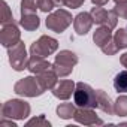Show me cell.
<instances>
[{"mask_svg": "<svg viewBox=\"0 0 127 127\" xmlns=\"http://www.w3.org/2000/svg\"><path fill=\"white\" fill-rule=\"evenodd\" d=\"M36 76H37V79H39V82H40V85L43 87L45 91H46V90H52V88L57 85L58 75L55 73V70H54L52 67L48 69V70H45V72H42V73H37Z\"/></svg>", "mask_w": 127, "mask_h": 127, "instance_id": "cell-15", "label": "cell"}, {"mask_svg": "<svg viewBox=\"0 0 127 127\" xmlns=\"http://www.w3.org/2000/svg\"><path fill=\"white\" fill-rule=\"evenodd\" d=\"M78 63V55L69 49H63L55 55V61L52 64V69L58 75V78L69 76L73 70V67Z\"/></svg>", "mask_w": 127, "mask_h": 127, "instance_id": "cell-1", "label": "cell"}, {"mask_svg": "<svg viewBox=\"0 0 127 127\" xmlns=\"http://www.w3.org/2000/svg\"><path fill=\"white\" fill-rule=\"evenodd\" d=\"M72 15L70 12L64 11V9H58L52 14L48 15L46 18V27L51 30V32H55V33H63L70 24H72Z\"/></svg>", "mask_w": 127, "mask_h": 127, "instance_id": "cell-7", "label": "cell"}, {"mask_svg": "<svg viewBox=\"0 0 127 127\" xmlns=\"http://www.w3.org/2000/svg\"><path fill=\"white\" fill-rule=\"evenodd\" d=\"M32 126H42V127H49L51 123L45 118V115H39L36 118H32L26 123V127H32Z\"/></svg>", "mask_w": 127, "mask_h": 127, "instance_id": "cell-24", "label": "cell"}, {"mask_svg": "<svg viewBox=\"0 0 127 127\" xmlns=\"http://www.w3.org/2000/svg\"><path fill=\"white\" fill-rule=\"evenodd\" d=\"M0 127H17V124L14 121H8L6 118H2V121H0Z\"/></svg>", "mask_w": 127, "mask_h": 127, "instance_id": "cell-28", "label": "cell"}, {"mask_svg": "<svg viewBox=\"0 0 127 127\" xmlns=\"http://www.w3.org/2000/svg\"><path fill=\"white\" fill-rule=\"evenodd\" d=\"M91 17H93V21L99 26H105L111 30H114L117 27V23H118V14L115 9H111V11H106L103 9L102 6H96L91 9Z\"/></svg>", "mask_w": 127, "mask_h": 127, "instance_id": "cell-9", "label": "cell"}, {"mask_svg": "<svg viewBox=\"0 0 127 127\" xmlns=\"http://www.w3.org/2000/svg\"><path fill=\"white\" fill-rule=\"evenodd\" d=\"M73 102L79 108H97V94L96 90H93L88 84L78 82L75 93H73Z\"/></svg>", "mask_w": 127, "mask_h": 127, "instance_id": "cell-3", "label": "cell"}, {"mask_svg": "<svg viewBox=\"0 0 127 127\" xmlns=\"http://www.w3.org/2000/svg\"><path fill=\"white\" fill-rule=\"evenodd\" d=\"M75 88H76V84L72 79H63L57 82V85L52 88V94L60 100H67L75 93Z\"/></svg>", "mask_w": 127, "mask_h": 127, "instance_id": "cell-12", "label": "cell"}, {"mask_svg": "<svg viewBox=\"0 0 127 127\" xmlns=\"http://www.w3.org/2000/svg\"><path fill=\"white\" fill-rule=\"evenodd\" d=\"M93 17H91V14H88V12H81V14H78L75 18H73V29H75V32L79 34V36H84V34H87L88 32H90V29L93 27Z\"/></svg>", "mask_w": 127, "mask_h": 127, "instance_id": "cell-13", "label": "cell"}, {"mask_svg": "<svg viewBox=\"0 0 127 127\" xmlns=\"http://www.w3.org/2000/svg\"><path fill=\"white\" fill-rule=\"evenodd\" d=\"M30 105L20 99H12L3 103L2 106V117L9 120H24L30 115Z\"/></svg>", "mask_w": 127, "mask_h": 127, "instance_id": "cell-2", "label": "cell"}, {"mask_svg": "<svg viewBox=\"0 0 127 127\" xmlns=\"http://www.w3.org/2000/svg\"><path fill=\"white\" fill-rule=\"evenodd\" d=\"M93 40L106 55H115L117 51H118V46H117V43L114 40V36H112V30L105 27V26H100L94 32Z\"/></svg>", "mask_w": 127, "mask_h": 127, "instance_id": "cell-4", "label": "cell"}, {"mask_svg": "<svg viewBox=\"0 0 127 127\" xmlns=\"http://www.w3.org/2000/svg\"><path fill=\"white\" fill-rule=\"evenodd\" d=\"M51 67H52V64L49 61H46L43 57H33L32 55L29 58V61H27V69L34 75L42 73V72H45V70H48Z\"/></svg>", "mask_w": 127, "mask_h": 127, "instance_id": "cell-14", "label": "cell"}, {"mask_svg": "<svg viewBox=\"0 0 127 127\" xmlns=\"http://www.w3.org/2000/svg\"><path fill=\"white\" fill-rule=\"evenodd\" d=\"M39 9V0H21V15L34 14Z\"/></svg>", "mask_w": 127, "mask_h": 127, "instance_id": "cell-22", "label": "cell"}, {"mask_svg": "<svg viewBox=\"0 0 127 127\" xmlns=\"http://www.w3.org/2000/svg\"><path fill=\"white\" fill-rule=\"evenodd\" d=\"M75 121L84 126H102L103 120L96 115V112L91 108H79L75 112Z\"/></svg>", "mask_w": 127, "mask_h": 127, "instance_id": "cell-11", "label": "cell"}, {"mask_svg": "<svg viewBox=\"0 0 127 127\" xmlns=\"http://www.w3.org/2000/svg\"><path fill=\"white\" fill-rule=\"evenodd\" d=\"M54 6H55L54 0H39V9L42 12H45V14L51 12L54 9Z\"/></svg>", "mask_w": 127, "mask_h": 127, "instance_id": "cell-25", "label": "cell"}, {"mask_svg": "<svg viewBox=\"0 0 127 127\" xmlns=\"http://www.w3.org/2000/svg\"><path fill=\"white\" fill-rule=\"evenodd\" d=\"M115 11L118 14V17L127 20V2L126 3H120V5H115Z\"/></svg>", "mask_w": 127, "mask_h": 127, "instance_id": "cell-26", "label": "cell"}, {"mask_svg": "<svg viewBox=\"0 0 127 127\" xmlns=\"http://www.w3.org/2000/svg\"><path fill=\"white\" fill-rule=\"evenodd\" d=\"M93 2V5H96V6H105L109 0H91Z\"/></svg>", "mask_w": 127, "mask_h": 127, "instance_id": "cell-29", "label": "cell"}, {"mask_svg": "<svg viewBox=\"0 0 127 127\" xmlns=\"http://www.w3.org/2000/svg\"><path fill=\"white\" fill-rule=\"evenodd\" d=\"M114 88L118 93H127V70H121L117 73L114 79Z\"/></svg>", "mask_w": 127, "mask_h": 127, "instance_id": "cell-19", "label": "cell"}, {"mask_svg": "<svg viewBox=\"0 0 127 127\" xmlns=\"http://www.w3.org/2000/svg\"><path fill=\"white\" fill-rule=\"evenodd\" d=\"M75 112H76V108L73 103H60L57 106V115L63 120H69V118H73L75 117Z\"/></svg>", "mask_w": 127, "mask_h": 127, "instance_id": "cell-18", "label": "cell"}, {"mask_svg": "<svg viewBox=\"0 0 127 127\" xmlns=\"http://www.w3.org/2000/svg\"><path fill=\"white\" fill-rule=\"evenodd\" d=\"M21 40V33L18 26L14 23L11 24H5L2 27V32H0V43H2L5 48H11L14 45H17Z\"/></svg>", "mask_w": 127, "mask_h": 127, "instance_id": "cell-10", "label": "cell"}, {"mask_svg": "<svg viewBox=\"0 0 127 127\" xmlns=\"http://www.w3.org/2000/svg\"><path fill=\"white\" fill-rule=\"evenodd\" d=\"M58 48V42L57 39L51 37V36H40L36 42L32 43L30 46V55L33 57H48L51 54H54Z\"/></svg>", "mask_w": 127, "mask_h": 127, "instance_id": "cell-6", "label": "cell"}, {"mask_svg": "<svg viewBox=\"0 0 127 127\" xmlns=\"http://www.w3.org/2000/svg\"><path fill=\"white\" fill-rule=\"evenodd\" d=\"M114 114L118 117H127V96H120L114 103Z\"/></svg>", "mask_w": 127, "mask_h": 127, "instance_id": "cell-20", "label": "cell"}, {"mask_svg": "<svg viewBox=\"0 0 127 127\" xmlns=\"http://www.w3.org/2000/svg\"><path fill=\"white\" fill-rule=\"evenodd\" d=\"M55 5H64V0H54Z\"/></svg>", "mask_w": 127, "mask_h": 127, "instance_id": "cell-31", "label": "cell"}, {"mask_svg": "<svg viewBox=\"0 0 127 127\" xmlns=\"http://www.w3.org/2000/svg\"><path fill=\"white\" fill-rule=\"evenodd\" d=\"M0 23H2V26L14 23V17H12L11 8L8 6V3L5 2V0H2V9H0Z\"/></svg>", "mask_w": 127, "mask_h": 127, "instance_id": "cell-21", "label": "cell"}, {"mask_svg": "<svg viewBox=\"0 0 127 127\" xmlns=\"http://www.w3.org/2000/svg\"><path fill=\"white\" fill-rule=\"evenodd\" d=\"M84 3V0H64V5L67 8H72V9H76V8H81Z\"/></svg>", "mask_w": 127, "mask_h": 127, "instance_id": "cell-27", "label": "cell"}, {"mask_svg": "<svg viewBox=\"0 0 127 127\" xmlns=\"http://www.w3.org/2000/svg\"><path fill=\"white\" fill-rule=\"evenodd\" d=\"M20 26L24 27V30H27V32H34L36 29H39L40 20L36 14H24V15H21Z\"/></svg>", "mask_w": 127, "mask_h": 127, "instance_id": "cell-17", "label": "cell"}, {"mask_svg": "<svg viewBox=\"0 0 127 127\" xmlns=\"http://www.w3.org/2000/svg\"><path fill=\"white\" fill-rule=\"evenodd\" d=\"M14 91L18 96H24V97H37L45 93L37 76H26V78L20 79L14 85Z\"/></svg>", "mask_w": 127, "mask_h": 127, "instance_id": "cell-5", "label": "cell"}, {"mask_svg": "<svg viewBox=\"0 0 127 127\" xmlns=\"http://www.w3.org/2000/svg\"><path fill=\"white\" fill-rule=\"evenodd\" d=\"M8 49H9V52H8V55H9V63H11L12 69H15L17 72L27 69L29 57H27V51H26L24 42L20 40L17 45L11 46V48H8Z\"/></svg>", "mask_w": 127, "mask_h": 127, "instance_id": "cell-8", "label": "cell"}, {"mask_svg": "<svg viewBox=\"0 0 127 127\" xmlns=\"http://www.w3.org/2000/svg\"><path fill=\"white\" fill-rule=\"evenodd\" d=\"M96 94H97V108L102 109L105 114L112 115L114 114V103H112L111 97L103 90H96Z\"/></svg>", "mask_w": 127, "mask_h": 127, "instance_id": "cell-16", "label": "cell"}, {"mask_svg": "<svg viewBox=\"0 0 127 127\" xmlns=\"http://www.w3.org/2000/svg\"><path fill=\"white\" fill-rule=\"evenodd\" d=\"M114 40H115L118 49L127 48V27H124V29H118L117 33L114 34Z\"/></svg>", "mask_w": 127, "mask_h": 127, "instance_id": "cell-23", "label": "cell"}, {"mask_svg": "<svg viewBox=\"0 0 127 127\" xmlns=\"http://www.w3.org/2000/svg\"><path fill=\"white\" fill-rule=\"evenodd\" d=\"M120 61H121V64H123L124 67H127V52H124V54L120 57Z\"/></svg>", "mask_w": 127, "mask_h": 127, "instance_id": "cell-30", "label": "cell"}, {"mask_svg": "<svg viewBox=\"0 0 127 127\" xmlns=\"http://www.w3.org/2000/svg\"><path fill=\"white\" fill-rule=\"evenodd\" d=\"M114 2H115V5H120V3H126L127 0H114Z\"/></svg>", "mask_w": 127, "mask_h": 127, "instance_id": "cell-32", "label": "cell"}]
</instances>
